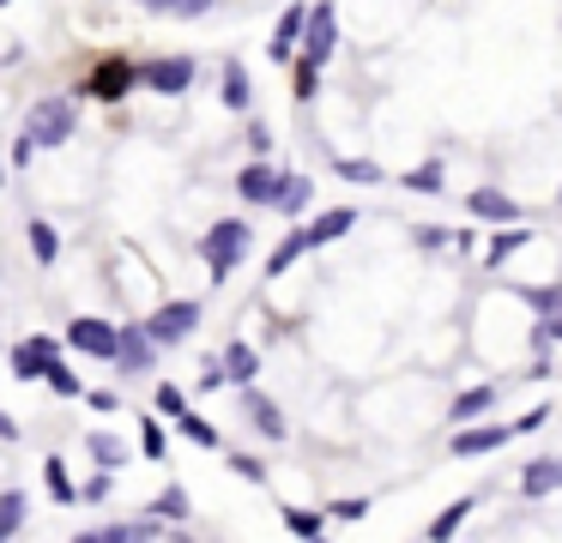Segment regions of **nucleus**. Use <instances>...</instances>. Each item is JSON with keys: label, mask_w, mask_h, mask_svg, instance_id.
Masks as SVG:
<instances>
[{"label": "nucleus", "mask_w": 562, "mask_h": 543, "mask_svg": "<svg viewBox=\"0 0 562 543\" xmlns=\"http://www.w3.org/2000/svg\"><path fill=\"white\" fill-rule=\"evenodd\" d=\"M248 248H255V229H248L243 217H218V224L200 236V260H206L212 284H224V278L248 260Z\"/></svg>", "instance_id": "f257e3e1"}, {"label": "nucleus", "mask_w": 562, "mask_h": 543, "mask_svg": "<svg viewBox=\"0 0 562 543\" xmlns=\"http://www.w3.org/2000/svg\"><path fill=\"white\" fill-rule=\"evenodd\" d=\"M514 441V422H453V441L448 453L453 459H490Z\"/></svg>", "instance_id": "f03ea898"}, {"label": "nucleus", "mask_w": 562, "mask_h": 543, "mask_svg": "<svg viewBox=\"0 0 562 543\" xmlns=\"http://www.w3.org/2000/svg\"><path fill=\"white\" fill-rule=\"evenodd\" d=\"M25 133H31V145H67V139H74V103H67V97L37 103L25 115Z\"/></svg>", "instance_id": "7ed1b4c3"}, {"label": "nucleus", "mask_w": 562, "mask_h": 543, "mask_svg": "<svg viewBox=\"0 0 562 543\" xmlns=\"http://www.w3.org/2000/svg\"><path fill=\"white\" fill-rule=\"evenodd\" d=\"M139 84L158 97H182L188 84H194V55H151L146 67H139Z\"/></svg>", "instance_id": "20e7f679"}, {"label": "nucleus", "mask_w": 562, "mask_h": 543, "mask_svg": "<svg viewBox=\"0 0 562 543\" xmlns=\"http://www.w3.org/2000/svg\"><path fill=\"white\" fill-rule=\"evenodd\" d=\"M194 326H200V302L176 296V302H164V308L146 320V332L158 338V344H182V338H194Z\"/></svg>", "instance_id": "39448f33"}, {"label": "nucleus", "mask_w": 562, "mask_h": 543, "mask_svg": "<svg viewBox=\"0 0 562 543\" xmlns=\"http://www.w3.org/2000/svg\"><path fill=\"white\" fill-rule=\"evenodd\" d=\"M514 296L526 302V308H538V350L557 338L562 344V284H520Z\"/></svg>", "instance_id": "423d86ee"}, {"label": "nucleus", "mask_w": 562, "mask_h": 543, "mask_svg": "<svg viewBox=\"0 0 562 543\" xmlns=\"http://www.w3.org/2000/svg\"><path fill=\"white\" fill-rule=\"evenodd\" d=\"M61 362V344H55L49 332H31L13 344V374L19 381H49V369Z\"/></svg>", "instance_id": "0eeeda50"}, {"label": "nucleus", "mask_w": 562, "mask_h": 543, "mask_svg": "<svg viewBox=\"0 0 562 543\" xmlns=\"http://www.w3.org/2000/svg\"><path fill=\"white\" fill-rule=\"evenodd\" d=\"M333 48H339V12H333V0H315L308 7V31H303V55L327 67Z\"/></svg>", "instance_id": "6e6552de"}, {"label": "nucleus", "mask_w": 562, "mask_h": 543, "mask_svg": "<svg viewBox=\"0 0 562 543\" xmlns=\"http://www.w3.org/2000/svg\"><path fill=\"white\" fill-rule=\"evenodd\" d=\"M67 344L86 350V357H115V344H122V326L98 320V314H79V320H67Z\"/></svg>", "instance_id": "1a4fd4ad"}, {"label": "nucleus", "mask_w": 562, "mask_h": 543, "mask_svg": "<svg viewBox=\"0 0 562 543\" xmlns=\"http://www.w3.org/2000/svg\"><path fill=\"white\" fill-rule=\"evenodd\" d=\"M158 338L146 332V320L139 326H122V344H115V362H122V374H146V369H158Z\"/></svg>", "instance_id": "9d476101"}, {"label": "nucleus", "mask_w": 562, "mask_h": 543, "mask_svg": "<svg viewBox=\"0 0 562 543\" xmlns=\"http://www.w3.org/2000/svg\"><path fill=\"white\" fill-rule=\"evenodd\" d=\"M279 188H284V169L260 163V157L236 169V193H243L248 205H272V200H279Z\"/></svg>", "instance_id": "9b49d317"}, {"label": "nucleus", "mask_w": 562, "mask_h": 543, "mask_svg": "<svg viewBox=\"0 0 562 543\" xmlns=\"http://www.w3.org/2000/svg\"><path fill=\"white\" fill-rule=\"evenodd\" d=\"M465 212L472 217H484V224H520V200L514 193H502V188H472L465 193Z\"/></svg>", "instance_id": "f8f14e48"}, {"label": "nucleus", "mask_w": 562, "mask_h": 543, "mask_svg": "<svg viewBox=\"0 0 562 543\" xmlns=\"http://www.w3.org/2000/svg\"><path fill=\"white\" fill-rule=\"evenodd\" d=\"M303 31H308V7H296V0H284L279 24H272V43H267V55H272V60H291V48L303 43Z\"/></svg>", "instance_id": "ddd939ff"}, {"label": "nucleus", "mask_w": 562, "mask_h": 543, "mask_svg": "<svg viewBox=\"0 0 562 543\" xmlns=\"http://www.w3.org/2000/svg\"><path fill=\"white\" fill-rule=\"evenodd\" d=\"M243 410H248V422H255V429L267 434V441H284V434H291V422H284V410L272 405L267 393H255V386H243Z\"/></svg>", "instance_id": "4468645a"}, {"label": "nucleus", "mask_w": 562, "mask_h": 543, "mask_svg": "<svg viewBox=\"0 0 562 543\" xmlns=\"http://www.w3.org/2000/svg\"><path fill=\"white\" fill-rule=\"evenodd\" d=\"M496 405H502V381H484V386H465V393L448 405V417L453 422H477V417H490Z\"/></svg>", "instance_id": "2eb2a0df"}, {"label": "nucleus", "mask_w": 562, "mask_h": 543, "mask_svg": "<svg viewBox=\"0 0 562 543\" xmlns=\"http://www.w3.org/2000/svg\"><path fill=\"white\" fill-rule=\"evenodd\" d=\"M151 538H164V519H127V525L79 531V543H151Z\"/></svg>", "instance_id": "dca6fc26"}, {"label": "nucleus", "mask_w": 562, "mask_h": 543, "mask_svg": "<svg viewBox=\"0 0 562 543\" xmlns=\"http://www.w3.org/2000/svg\"><path fill=\"white\" fill-rule=\"evenodd\" d=\"M134 79H139L134 67H122V60H103V67L91 72V79L79 84V91H86V97H98V103H115V97H122V91H127V84H134Z\"/></svg>", "instance_id": "f3484780"}, {"label": "nucleus", "mask_w": 562, "mask_h": 543, "mask_svg": "<svg viewBox=\"0 0 562 543\" xmlns=\"http://www.w3.org/2000/svg\"><path fill=\"white\" fill-rule=\"evenodd\" d=\"M562 489V459H532V465H520V495L526 501H544V495Z\"/></svg>", "instance_id": "a211bd4d"}, {"label": "nucleus", "mask_w": 562, "mask_h": 543, "mask_svg": "<svg viewBox=\"0 0 562 543\" xmlns=\"http://www.w3.org/2000/svg\"><path fill=\"white\" fill-rule=\"evenodd\" d=\"M526 241H538V229H532V224H514V229L502 224L496 236L484 241V265H490V272H496V265H508V253H520Z\"/></svg>", "instance_id": "6ab92c4d"}, {"label": "nucleus", "mask_w": 562, "mask_h": 543, "mask_svg": "<svg viewBox=\"0 0 562 543\" xmlns=\"http://www.w3.org/2000/svg\"><path fill=\"white\" fill-rule=\"evenodd\" d=\"M351 224H357V212H351V205H333V212H321L315 224H303V229H308V248H327V241L351 236Z\"/></svg>", "instance_id": "aec40b11"}, {"label": "nucleus", "mask_w": 562, "mask_h": 543, "mask_svg": "<svg viewBox=\"0 0 562 543\" xmlns=\"http://www.w3.org/2000/svg\"><path fill=\"white\" fill-rule=\"evenodd\" d=\"M255 374H260V350L255 344H243V338L224 344V381H231V386H255Z\"/></svg>", "instance_id": "412c9836"}, {"label": "nucleus", "mask_w": 562, "mask_h": 543, "mask_svg": "<svg viewBox=\"0 0 562 543\" xmlns=\"http://www.w3.org/2000/svg\"><path fill=\"white\" fill-rule=\"evenodd\" d=\"M472 507H477V495H460V501H448V507H441V513L424 525V538H429V543H448L453 531L465 525V513H472Z\"/></svg>", "instance_id": "4be33fe9"}, {"label": "nucleus", "mask_w": 562, "mask_h": 543, "mask_svg": "<svg viewBox=\"0 0 562 543\" xmlns=\"http://www.w3.org/2000/svg\"><path fill=\"white\" fill-rule=\"evenodd\" d=\"M308 193H315V181H308V176H296V169H284V188H279V200H272V212L303 217V212H308Z\"/></svg>", "instance_id": "5701e85b"}, {"label": "nucleus", "mask_w": 562, "mask_h": 543, "mask_svg": "<svg viewBox=\"0 0 562 543\" xmlns=\"http://www.w3.org/2000/svg\"><path fill=\"white\" fill-rule=\"evenodd\" d=\"M86 453L98 459L103 471L127 465V441H122V434H110V429H91V434H86Z\"/></svg>", "instance_id": "b1692460"}, {"label": "nucleus", "mask_w": 562, "mask_h": 543, "mask_svg": "<svg viewBox=\"0 0 562 543\" xmlns=\"http://www.w3.org/2000/svg\"><path fill=\"white\" fill-rule=\"evenodd\" d=\"M303 253H308V229H291V236H284L279 248L267 253V278H284L296 260H303Z\"/></svg>", "instance_id": "393cba45"}, {"label": "nucleus", "mask_w": 562, "mask_h": 543, "mask_svg": "<svg viewBox=\"0 0 562 543\" xmlns=\"http://www.w3.org/2000/svg\"><path fill=\"white\" fill-rule=\"evenodd\" d=\"M400 181H405L412 193H429V200H436V193H448V169H441L436 157H429V163H417V169H405Z\"/></svg>", "instance_id": "a878e982"}, {"label": "nucleus", "mask_w": 562, "mask_h": 543, "mask_svg": "<svg viewBox=\"0 0 562 543\" xmlns=\"http://www.w3.org/2000/svg\"><path fill=\"white\" fill-rule=\"evenodd\" d=\"M339 181H357V188H375V181H387V169L375 163V157H339Z\"/></svg>", "instance_id": "bb28decb"}, {"label": "nucleus", "mask_w": 562, "mask_h": 543, "mask_svg": "<svg viewBox=\"0 0 562 543\" xmlns=\"http://www.w3.org/2000/svg\"><path fill=\"white\" fill-rule=\"evenodd\" d=\"M224 109H248V103H255V84H248V72L243 67H236V60H231V67H224Z\"/></svg>", "instance_id": "cd10ccee"}, {"label": "nucleus", "mask_w": 562, "mask_h": 543, "mask_svg": "<svg viewBox=\"0 0 562 543\" xmlns=\"http://www.w3.org/2000/svg\"><path fill=\"white\" fill-rule=\"evenodd\" d=\"M284 531H291V538H321V531H327V513H315V507H284Z\"/></svg>", "instance_id": "c85d7f7f"}, {"label": "nucleus", "mask_w": 562, "mask_h": 543, "mask_svg": "<svg viewBox=\"0 0 562 543\" xmlns=\"http://www.w3.org/2000/svg\"><path fill=\"white\" fill-rule=\"evenodd\" d=\"M25 525V489H0V538H19Z\"/></svg>", "instance_id": "c756f323"}, {"label": "nucleus", "mask_w": 562, "mask_h": 543, "mask_svg": "<svg viewBox=\"0 0 562 543\" xmlns=\"http://www.w3.org/2000/svg\"><path fill=\"white\" fill-rule=\"evenodd\" d=\"M151 513H158L164 525H182V519H188V489H182V483H170V489L151 501Z\"/></svg>", "instance_id": "7c9ffc66"}, {"label": "nucleus", "mask_w": 562, "mask_h": 543, "mask_svg": "<svg viewBox=\"0 0 562 543\" xmlns=\"http://www.w3.org/2000/svg\"><path fill=\"white\" fill-rule=\"evenodd\" d=\"M176 429H182V441H194V446H224V434L212 429L206 417H194V410H182V417H176Z\"/></svg>", "instance_id": "2f4dec72"}, {"label": "nucleus", "mask_w": 562, "mask_h": 543, "mask_svg": "<svg viewBox=\"0 0 562 543\" xmlns=\"http://www.w3.org/2000/svg\"><path fill=\"white\" fill-rule=\"evenodd\" d=\"M291 91H296V103H308V97L321 91V60L296 55V72H291Z\"/></svg>", "instance_id": "473e14b6"}, {"label": "nucleus", "mask_w": 562, "mask_h": 543, "mask_svg": "<svg viewBox=\"0 0 562 543\" xmlns=\"http://www.w3.org/2000/svg\"><path fill=\"white\" fill-rule=\"evenodd\" d=\"M25 236H31V253H37L43 265H55V253H61V236H55L49 224H25Z\"/></svg>", "instance_id": "72a5a7b5"}, {"label": "nucleus", "mask_w": 562, "mask_h": 543, "mask_svg": "<svg viewBox=\"0 0 562 543\" xmlns=\"http://www.w3.org/2000/svg\"><path fill=\"white\" fill-rule=\"evenodd\" d=\"M43 483H49L55 501H79V489H74V477L61 471V459H49V465H43Z\"/></svg>", "instance_id": "f704fd0d"}, {"label": "nucleus", "mask_w": 562, "mask_h": 543, "mask_svg": "<svg viewBox=\"0 0 562 543\" xmlns=\"http://www.w3.org/2000/svg\"><path fill=\"white\" fill-rule=\"evenodd\" d=\"M327 519H339V525H357V519H369V495H345V501H333Z\"/></svg>", "instance_id": "c9c22d12"}, {"label": "nucleus", "mask_w": 562, "mask_h": 543, "mask_svg": "<svg viewBox=\"0 0 562 543\" xmlns=\"http://www.w3.org/2000/svg\"><path fill=\"white\" fill-rule=\"evenodd\" d=\"M231 471H236L243 483H267V465H260L255 453H231Z\"/></svg>", "instance_id": "e433bc0d"}, {"label": "nucleus", "mask_w": 562, "mask_h": 543, "mask_svg": "<svg viewBox=\"0 0 562 543\" xmlns=\"http://www.w3.org/2000/svg\"><path fill=\"white\" fill-rule=\"evenodd\" d=\"M49 386H55L61 398H79V374L67 369V362H55V369H49Z\"/></svg>", "instance_id": "4c0bfd02"}, {"label": "nucleus", "mask_w": 562, "mask_h": 543, "mask_svg": "<svg viewBox=\"0 0 562 543\" xmlns=\"http://www.w3.org/2000/svg\"><path fill=\"white\" fill-rule=\"evenodd\" d=\"M139 446H146V459H164V446H170V441H164V429H158V422H139Z\"/></svg>", "instance_id": "58836bf2"}, {"label": "nucleus", "mask_w": 562, "mask_h": 543, "mask_svg": "<svg viewBox=\"0 0 562 543\" xmlns=\"http://www.w3.org/2000/svg\"><path fill=\"white\" fill-rule=\"evenodd\" d=\"M158 410H164V417H182V410H188L182 386H170V381H164V386H158Z\"/></svg>", "instance_id": "ea45409f"}, {"label": "nucleus", "mask_w": 562, "mask_h": 543, "mask_svg": "<svg viewBox=\"0 0 562 543\" xmlns=\"http://www.w3.org/2000/svg\"><path fill=\"white\" fill-rule=\"evenodd\" d=\"M550 417H557V410H550V405H532V410H526L520 422H514V434H538V429H544Z\"/></svg>", "instance_id": "a19ab883"}, {"label": "nucleus", "mask_w": 562, "mask_h": 543, "mask_svg": "<svg viewBox=\"0 0 562 543\" xmlns=\"http://www.w3.org/2000/svg\"><path fill=\"white\" fill-rule=\"evenodd\" d=\"M110 489H115V477H110V471H98V477H91L79 495H86V501H110Z\"/></svg>", "instance_id": "79ce46f5"}, {"label": "nucleus", "mask_w": 562, "mask_h": 543, "mask_svg": "<svg viewBox=\"0 0 562 543\" xmlns=\"http://www.w3.org/2000/svg\"><path fill=\"white\" fill-rule=\"evenodd\" d=\"M417 248H453V229H417Z\"/></svg>", "instance_id": "37998d69"}, {"label": "nucleus", "mask_w": 562, "mask_h": 543, "mask_svg": "<svg viewBox=\"0 0 562 543\" xmlns=\"http://www.w3.org/2000/svg\"><path fill=\"white\" fill-rule=\"evenodd\" d=\"M212 0H176V19H206Z\"/></svg>", "instance_id": "c03bdc74"}, {"label": "nucleus", "mask_w": 562, "mask_h": 543, "mask_svg": "<svg viewBox=\"0 0 562 543\" xmlns=\"http://www.w3.org/2000/svg\"><path fill=\"white\" fill-rule=\"evenodd\" d=\"M453 248L472 253V248H477V229H472V224H460V229H453Z\"/></svg>", "instance_id": "a18cd8bd"}, {"label": "nucleus", "mask_w": 562, "mask_h": 543, "mask_svg": "<svg viewBox=\"0 0 562 543\" xmlns=\"http://www.w3.org/2000/svg\"><path fill=\"white\" fill-rule=\"evenodd\" d=\"M248 145H255V151H272V133L255 121V127H248Z\"/></svg>", "instance_id": "49530a36"}, {"label": "nucleus", "mask_w": 562, "mask_h": 543, "mask_svg": "<svg viewBox=\"0 0 562 543\" xmlns=\"http://www.w3.org/2000/svg\"><path fill=\"white\" fill-rule=\"evenodd\" d=\"M0 441H19V422L7 417V410H0Z\"/></svg>", "instance_id": "de8ad7c7"}, {"label": "nucleus", "mask_w": 562, "mask_h": 543, "mask_svg": "<svg viewBox=\"0 0 562 543\" xmlns=\"http://www.w3.org/2000/svg\"><path fill=\"white\" fill-rule=\"evenodd\" d=\"M134 7H146V12H176V0H134Z\"/></svg>", "instance_id": "09e8293b"}, {"label": "nucleus", "mask_w": 562, "mask_h": 543, "mask_svg": "<svg viewBox=\"0 0 562 543\" xmlns=\"http://www.w3.org/2000/svg\"><path fill=\"white\" fill-rule=\"evenodd\" d=\"M557 205H562V188H557Z\"/></svg>", "instance_id": "8fccbe9b"}]
</instances>
